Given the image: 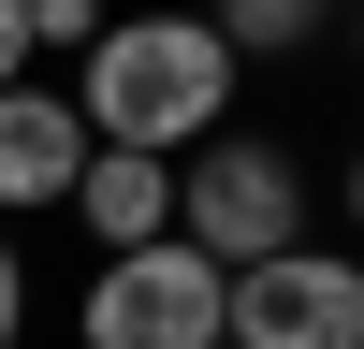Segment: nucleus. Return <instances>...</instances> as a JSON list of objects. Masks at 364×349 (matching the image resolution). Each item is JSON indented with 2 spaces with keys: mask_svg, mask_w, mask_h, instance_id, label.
<instances>
[{
  "mask_svg": "<svg viewBox=\"0 0 364 349\" xmlns=\"http://www.w3.org/2000/svg\"><path fill=\"white\" fill-rule=\"evenodd\" d=\"M73 174H87V116L58 102L44 73H15V87H0V233L58 218V204H73Z\"/></svg>",
  "mask_w": 364,
  "mask_h": 349,
  "instance_id": "obj_5",
  "label": "nucleus"
},
{
  "mask_svg": "<svg viewBox=\"0 0 364 349\" xmlns=\"http://www.w3.org/2000/svg\"><path fill=\"white\" fill-rule=\"evenodd\" d=\"M0 349H29V248L0 233Z\"/></svg>",
  "mask_w": 364,
  "mask_h": 349,
  "instance_id": "obj_9",
  "label": "nucleus"
},
{
  "mask_svg": "<svg viewBox=\"0 0 364 349\" xmlns=\"http://www.w3.org/2000/svg\"><path fill=\"white\" fill-rule=\"evenodd\" d=\"M219 349H364V262L336 233L219 277Z\"/></svg>",
  "mask_w": 364,
  "mask_h": 349,
  "instance_id": "obj_4",
  "label": "nucleus"
},
{
  "mask_svg": "<svg viewBox=\"0 0 364 349\" xmlns=\"http://www.w3.org/2000/svg\"><path fill=\"white\" fill-rule=\"evenodd\" d=\"M175 233H190L219 277H248V262L306 248V233H321V174H306V145H277L262 116L204 131L190 160H175Z\"/></svg>",
  "mask_w": 364,
  "mask_h": 349,
  "instance_id": "obj_2",
  "label": "nucleus"
},
{
  "mask_svg": "<svg viewBox=\"0 0 364 349\" xmlns=\"http://www.w3.org/2000/svg\"><path fill=\"white\" fill-rule=\"evenodd\" d=\"M58 218L87 233V262H117V248H161V233H175V160L87 145V174H73V204H58Z\"/></svg>",
  "mask_w": 364,
  "mask_h": 349,
  "instance_id": "obj_6",
  "label": "nucleus"
},
{
  "mask_svg": "<svg viewBox=\"0 0 364 349\" xmlns=\"http://www.w3.org/2000/svg\"><path fill=\"white\" fill-rule=\"evenodd\" d=\"M15 73H44V58H29V0H0V87Z\"/></svg>",
  "mask_w": 364,
  "mask_h": 349,
  "instance_id": "obj_10",
  "label": "nucleus"
},
{
  "mask_svg": "<svg viewBox=\"0 0 364 349\" xmlns=\"http://www.w3.org/2000/svg\"><path fill=\"white\" fill-rule=\"evenodd\" d=\"M190 15H204V29H219V44H233V58H248V73H262V58H306V44H321V29H336V15H350V0H190Z\"/></svg>",
  "mask_w": 364,
  "mask_h": 349,
  "instance_id": "obj_7",
  "label": "nucleus"
},
{
  "mask_svg": "<svg viewBox=\"0 0 364 349\" xmlns=\"http://www.w3.org/2000/svg\"><path fill=\"white\" fill-rule=\"evenodd\" d=\"M117 0H29V58H87Z\"/></svg>",
  "mask_w": 364,
  "mask_h": 349,
  "instance_id": "obj_8",
  "label": "nucleus"
},
{
  "mask_svg": "<svg viewBox=\"0 0 364 349\" xmlns=\"http://www.w3.org/2000/svg\"><path fill=\"white\" fill-rule=\"evenodd\" d=\"M58 102L87 116V145H132V160H190L204 131H233L248 116V58L219 44V29L190 15V0H117L102 44L73 58V87Z\"/></svg>",
  "mask_w": 364,
  "mask_h": 349,
  "instance_id": "obj_1",
  "label": "nucleus"
},
{
  "mask_svg": "<svg viewBox=\"0 0 364 349\" xmlns=\"http://www.w3.org/2000/svg\"><path fill=\"white\" fill-rule=\"evenodd\" d=\"M73 349H219V262L190 233L87 262L73 277Z\"/></svg>",
  "mask_w": 364,
  "mask_h": 349,
  "instance_id": "obj_3",
  "label": "nucleus"
}]
</instances>
